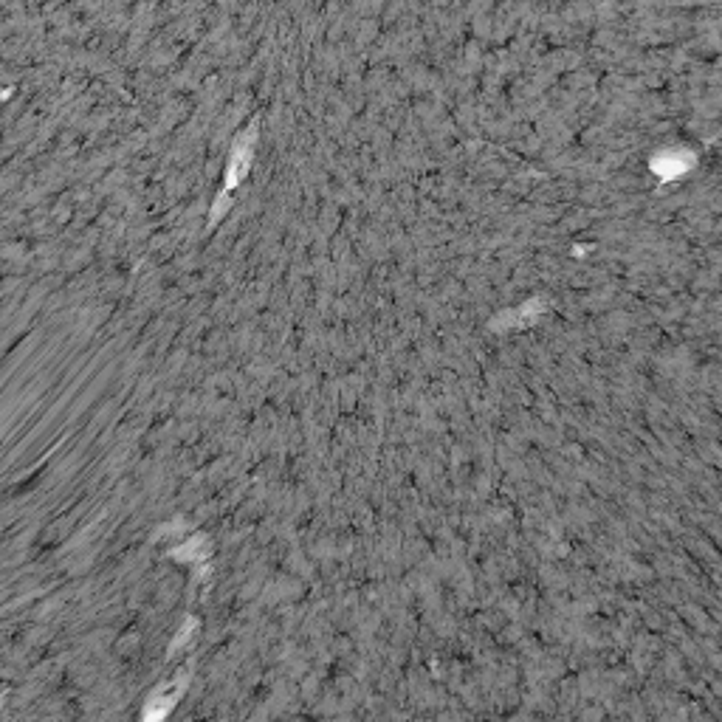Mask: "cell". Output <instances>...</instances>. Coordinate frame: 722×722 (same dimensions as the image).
<instances>
[{"label": "cell", "instance_id": "obj_1", "mask_svg": "<svg viewBox=\"0 0 722 722\" xmlns=\"http://www.w3.org/2000/svg\"><path fill=\"white\" fill-rule=\"evenodd\" d=\"M181 689H184V680H175L173 686H167L164 691H158L156 697L150 700V708L144 711V717H147V720H156V717H167V714H170V708L175 706V700H178Z\"/></svg>", "mask_w": 722, "mask_h": 722}, {"label": "cell", "instance_id": "obj_2", "mask_svg": "<svg viewBox=\"0 0 722 722\" xmlns=\"http://www.w3.org/2000/svg\"><path fill=\"white\" fill-rule=\"evenodd\" d=\"M206 539H192L189 542V548H178L173 550V556L175 559H184V562H201L204 559V545Z\"/></svg>", "mask_w": 722, "mask_h": 722}]
</instances>
